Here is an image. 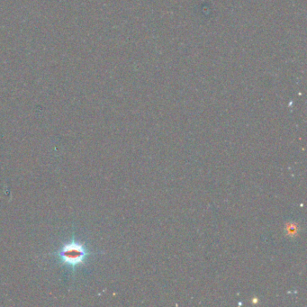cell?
I'll use <instances>...</instances> for the list:
<instances>
[{"mask_svg":"<svg viewBox=\"0 0 307 307\" xmlns=\"http://www.w3.org/2000/svg\"><path fill=\"white\" fill-rule=\"evenodd\" d=\"M87 255L88 253L84 246L75 241L65 244L58 253L60 260L72 268L82 264Z\"/></svg>","mask_w":307,"mask_h":307,"instance_id":"cell-1","label":"cell"}]
</instances>
